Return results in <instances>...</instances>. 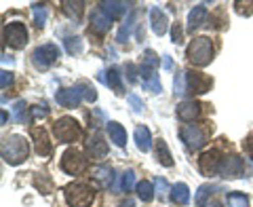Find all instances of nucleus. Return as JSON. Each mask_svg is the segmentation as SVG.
I'll return each mask as SVG.
<instances>
[{"label": "nucleus", "instance_id": "1", "mask_svg": "<svg viewBox=\"0 0 253 207\" xmlns=\"http://www.w3.org/2000/svg\"><path fill=\"white\" fill-rule=\"evenodd\" d=\"M2 158L4 163L9 165H19L28 158V153H30V146H28V140L23 135H9V138L2 140Z\"/></svg>", "mask_w": 253, "mask_h": 207}, {"label": "nucleus", "instance_id": "2", "mask_svg": "<svg viewBox=\"0 0 253 207\" xmlns=\"http://www.w3.org/2000/svg\"><path fill=\"white\" fill-rule=\"evenodd\" d=\"M213 53H215V49H213V45L209 38H205V36H199V38H194L192 43L188 45V49H186V57L194 63V66H207V63H211L213 59Z\"/></svg>", "mask_w": 253, "mask_h": 207}, {"label": "nucleus", "instance_id": "3", "mask_svg": "<svg viewBox=\"0 0 253 207\" xmlns=\"http://www.w3.org/2000/svg\"><path fill=\"white\" fill-rule=\"evenodd\" d=\"M63 197H66L70 207H89L93 203V199H95V193H93L91 186L81 184V182H74V184L63 188Z\"/></svg>", "mask_w": 253, "mask_h": 207}, {"label": "nucleus", "instance_id": "4", "mask_svg": "<svg viewBox=\"0 0 253 207\" xmlns=\"http://www.w3.org/2000/svg\"><path fill=\"white\" fill-rule=\"evenodd\" d=\"M53 133H55V138H57L59 142H76V140H81L83 129H81V125H78L76 118L61 116V118L55 121Z\"/></svg>", "mask_w": 253, "mask_h": 207}, {"label": "nucleus", "instance_id": "5", "mask_svg": "<svg viewBox=\"0 0 253 207\" xmlns=\"http://www.w3.org/2000/svg\"><path fill=\"white\" fill-rule=\"evenodd\" d=\"M86 165H89V161L78 148H68L61 156V169L70 173V176H81L86 169Z\"/></svg>", "mask_w": 253, "mask_h": 207}, {"label": "nucleus", "instance_id": "6", "mask_svg": "<svg viewBox=\"0 0 253 207\" xmlns=\"http://www.w3.org/2000/svg\"><path fill=\"white\" fill-rule=\"evenodd\" d=\"M2 38L4 43L13 47V49H21L28 43V30L21 21H13V23H4L2 28Z\"/></svg>", "mask_w": 253, "mask_h": 207}, {"label": "nucleus", "instance_id": "7", "mask_svg": "<svg viewBox=\"0 0 253 207\" xmlns=\"http://www.w3.org/2000/svg\"><path fill=\"white\" fill-rule=\"evenodd\" d=\"M179 138L190 150H201L207 144V131L201 125H184L179 131Z\"/></svg>", "mask_w": 253, "mask_h": 207}, {"label": "nucleus", "instance_id": "8", "mask_svg": "<svg viewBox=\"0 0 253 207\" xmlns=\"http://www.w3.org/2000/svg\"><path fill=\"white\" fill-rule=\"evenodd\" d=\"M59 57V49L55 45H41L32 53V63L36 70H49Z\"/></svg>", "mask_w": 253, "mask_h": 207}, {"label": "nucleus", "instance_id": "9", "mask_svg": "<svg viewBox=\"0 0 253 207\" xmlns=\"http://www.w3.org/2000/svg\"><path fill=\"white\" fill-rule=\"evenodd\" d=\"M221 161H224V158H219L217 150H207V153H203L199 158V169L203 176H215V173H219Z\"/></svg>", "mask_w": 253, "mask_h": 207}, {"label": "nucleus", "instance_id": "10", "mask_svg": "<svg viewBox=\"0 0 253 207\" xmlns=\"http://www.w3.org/2000/svg\"><path fill=\"white\" fill-rule=\"evenodd\" d=\"M245 173V163L243 158L239 156H226L224 161H221V167H219V176L221 178H228V180H234V178H241Z\"/></svg>", "mask_w": 253, "mask_h": 207}, {"label": "nucleus", "instance_id": "11", "mask_svg": "<svg viewBox=\"0 0 253 207\" xmlns=\"http://www.w3.org/2000/svg\"><path fill=\"white\" fill-rule=\"evenodd\" d=\"M55 100H57V104L63 108H76L84 98H83L81 87L76 85V87H68V89H59L57 95H55Z\"/></svg>", "mask_w": 253, "mask_h": 207}, {"label": "nucleus", "instance_id": "12", "mask_svg": "<svg viewBox=\"0 0 253 207\" xmlns=\"http://www.w3.org/2000/svg\"><path fill=\"white\" fill-rule=\"evenodd\" d=\"M186 76H188V91L190 93H207L209 89H211V85H213V81L209 76H205V74H201V72H186Z\"/></svg>", "mask_w": 253, "mask_h": 207}, {"label": "nucleus", "instance_id": "13", "mask_svg": "<svg viewBox=\"0 0 253 207\" xmlns=\"http://www.w3.org/2000/svg\"><path fill=\"white\" fill-rule=\"evenodd\" d=\"M32 140H34V148H36V153L41 155V156H49L53 153V146H51V142H49V133H46L42 127H32Z\"/></svg>", "mask_w": 253, "mask_h": 207}, {"label": "nucleus", "instance_id": "14", "mask_svg": "<svg viewBox=\"0 0 253 207\" xmlns=\"http://www.w3.org/2000/svg\"><path fill=\"white\" fill-rule=\"evenodd\" d=\"M150 23H152V32L156 36H163L165 32L169 30L167 13H165L161 6H152V9H150Z\"/></svg>", "mask_w": 253, "mask_h": 207}, {"label": "nucleus", "instance_id": "15", "mask_svg": "<svg viewBox=\"0 0 253 207\" xmlns=\"http://www.w3.org/2000/svg\"><path fill=\"white\" fill-rule=\"evenodd\" d=\"M201 108H203V106H201L199 102H194V100L181 102L179 106H177V116H179V121H184V123L194 121V118L201 114Z\"/></svg>", "mask_w": 253, "mask_h": 207}, {"label": "nucleus", "instance_id": "16", "mask_svg": "<svg viewBox=\"0 0 253 207\" xmlns=\"http://www.w3.org/2000/svg\"><path fill=\"white\" fill-rule=\"evenodd\" d=\"M207 17H209L207 6H205V4H196L194 9L190 11V15H188V30L194 32L196 28H201L203 23L207 21Z\"/></svg>", "mask_w": 253, "mask_h": 207}, {"label": "nucleus", "instance_id": "17", "mask_svg": "<svg viewBox=\"0 0 253 207\" xmlns=\"http://www.w3.org/2000/svg\"><path fill=\"white\" fill-rule=\"evenodd\" d=\"M86 150H89V155H93V158H104L108 155V144L99 133H93L86 142Z\"/></svg>", "mask_w": 253, "mask_h": 207}, {"label": "nucleus", "instance_id": "18", "mask_svg": "<svg viewBox=\"0 0 253 207\" xmlns=\"http://www.w3.org/2000/svg\"><path fill=\"white\" fill-rule=\"evenodd\" d=\"M91 176L101 188H108L110 184H112V180H114V169L112 167H106V165H97V167H93Z\"/></svg>", "mask_w": 253, "mask_h": 207}, {"label": "nucleus", "instance_id": "19", "mask_svg": "<svg viewBox=\"0 0 253 207\" xmlns=\"http://www.w3.org/2000/svg\"><path fill=\"white\" fill-rule=\"evenodd\" d=\"M99 9L104 11L110 19H118V17H123V15L129 11V4H126V2H118V0H112V2H101Z\"/></svg>", "mask_w": 253, "mask_h": 207}, {"label": "nucleus", "instance_id": "20", "mask_svg": "<svg viewBox=\"0 0 253 207\" xmlns=\"http://www.w3.org/2000/svg\"><path fill=\"white\" fill-rule=\"evenodd\" d=\"M133 135H135V144L141 153H148V150L152 148V135H150V129L146 125H137Z\"/></svg>", "mask_w": 253, "mask_h": 207}, {"label": "nucleus", "instance_id": "21", "mask_svg": "<svg viewBox=\"0 0 253 207\" xmlns=\"http://www.w3.org/2000/svg\"><path fill=\"white\" fill-rule=\"evenodd\" d=\"M110 26H112V19H110L101 9H97V11H93V13H91V28H93L95 32L104 34V32L110 30Z\"/></svg>", "mask_w": 253, "mask_h": 207}, {"label": "nucleus", "instance_id": "22", "mask_svg": "<svg viewBox=\"0 0 253 207\" xmlns=\"http://www.w3.org/2000/svg\"><path fill=\"white\" fill-rule=\"evenodd\" d=\"M108 135H110V142L116 146H125L126 144V131L121 123L116 121H110L108 123Z\"/></svg>", "mask_w": 253, "mask_h": 207}, {"label": "nucleus", "instance_id": "23", "mask_svg": "<svg viewBox=\"0 0 253 207\" xmlns=\"http://www.w3.org/2000/svg\"><path fill=\"white\" fill-rule=\"evenodd\" d=\"M171 199H173V203H177V205H188V201H190V188L184 184V182L171 186Z\"/></svg>", "mask_w": 253, "mask_h": 207}, {"label": "nucleus", "instance_id": "24", "mask_svg": "<svg viewBox=\"0 0 253 207\" xmlns=\"http://www.w3.org/2000/svg\"><path fill=\"white\" fill-rule=\"evenodd\" d=\"M61 4H63V13H66L70 19H72V21H81L84 2H72V0H63Z\"/></svg>", "mask_w": 253, "mask_h": 207}, {"label": "nucleus", "instance_id": "25", "mask_svg": "<svg viewBox=\"0 0 253 207\" xmlns=\"http://www.w3.org/2000/svg\"><path fill=\"white\" fill-rule=\"evenodd\" d=\"M13 116H15V121L17 123H28L30 121V116H32V108H28V104L19 100V102H15L13 104Z\"/></svg>", "mask_w": 253, "mask_h": 207}, {"label": "nucleus", "instance_id": "26", "mask_svg": "<svg viewBox=\"0 0 253 207\" xmlns=\"http://www.w3.org/2000/svg\"><path fill=\"white\" fill-rule=\"evenodd\" d=\"M156 156H158V161H161L165 167H173V158H171V153H169L167 142H165V140L156 142Z\"/></svg>", "mask_w": 253, "mask_h": 207}, {"label": "nucleus", "instance_id": "27", "mask_svg": "<svg viewBox=\"0 0 253 207\" xmlns=\"http://www.w3.org/2000/svg\"><path fill=\"white\" fill-rule=\"evenodd\" d=\"M217 190V186H211V184H203L199 188V193H196V205L203 207V205H207V201L211 199V195Z\"/></svg>", "mask_w": 253, "mask_h": 207}, {"label": "nucleus", "instance_id": "28", "mask_svg": "<svg viewBox=\"0 0 253 207\" xmlns=\"http://www.w3.org/2000/svg\"><path fill=\"white\" fill-rule=\"evenodd\" d=\"M156 66H158V55L154 51H146L144 53V61H141L139 70H146V72H156Z\"/></svg>", "mask_w": 253, "mask_h": 207}, {"label": "nucleus", "instance_id": "29", "mask_svg": "<svg viewBox=\"0 0 253 207\" xmlns=\"http://www.w3.org/2000/svg\"><path fill=\"white\" fill-rule=\"evenodd\" d=\"M137 195H139V199L144 203H150L154 199V188H152V184H150V182H139L137 184Z\"/></svg>", "mask_w": 253, "mask_h": 207}, {"label": "nucleus", "instance_id": "30", "mask_svg": "<svg viewBox=\"0 0 253 207\" xmlns=\"http://www.w3.org/2000/svg\"><path fill=\"white\" fill-rule=\"evenodd\" d=\"M106 74H108V76H106V83L112 87L116 93H123V83H121V74H118V70H116V68H110Z\"/></svg>", "mask_w": 253, "mask_h": 207}, {"label": "nucleus", "instance_id": "31", "mask_svg": "<svg viewBox=\"0 0 253 207\" xmlns=\"http://www.w3.org/2000/svg\"><path fill=\"white\" fill-rule=\"evenodd\" d=\"M133 19H135V15H129V19H126L123 26H121V30H118V36H116V41L118 43H126L129 41V34H131V30H133Z\"/></svg>", "mask_w": 253, "mask_h": 207}, {"label": "nucleus", "instance_id": "32", "mask_svg": "<svg viewBox=\"0 0 253 207\" xmlns=\"http://www.w3.org/2000/svg\"><path fill=\"white\" fill-rule=\"evenodd\" d=\"M173 89H175V95H186L188 91V76L186 72H177L175 81H173Z\"/></svg>", "mask_w": 253, "mask_h": 207}, {"label": "nucleus", "instance_id": "33", "mask_svg": "<svg viewBox=\"0 0 253 207\" xmlns=\"http://www.w3.org/2000/svg\"><path fill=\"white\" fill-rule=\"evenodd\" d=\"M226 199L230 207H249V197H245L241 193H228Z\"/></svg>", "mask_w": 253, "mask_h": 207}, {"label": "nucleus", "instance_id": "34", "mask_svg": "<svg viewBox=\"0 0 253 207\" xmlns=\"http://www.w3.org/2000/svg\"><path fill=\"white\" fill-rule=\"evenodd\" d=\"M133 186H135V171H133V169H126V171L123 173V178H121V190L129 193Z\"/></svg>", "mask_w": 253, "mask_h": 207}, {"label": "nucleus", "instance_id": "35", "mask_svg": "<svg viewBox=\"0 0 253 207\" xmlns=\"http://www.w3.org/2000/svg\"><path fill=\"white\" fill-rule=\"evenodd\" d=\"M63 45H66V49L70 55H76V53H81L83 51V41L78 36H70L63 41Z\"/></svg>", "mask_w": 253, "mask_h": 207}, {"label": "nucleus", "instance_id": "36", "mask_svg": "<svg viewBox=\"0 0 253 207\" xmlns=\"http://www.w3.org/2000/svg\"><path fill=\"white\" fill-rule=\"evenodd\" d=\"M32 11H34V21L38 28H42L46 23V9L42 4H32Z\"/></svg>", "mask_w": 253, "mask_h": 207}, {"label": "nucleus", "instance_id": "37", "mask_svg": "<svg viewBox=\"0 0 253 207\" xmlns=\"http://www.w3.org/2000/svg\"><path fill=\"white\" fill-rule=\"evenodd\" d=\"M144 89L152 91V93H161L163 85H161V81H158V76H152V78H148V81H144Z\"/></svg>", "mask_w": 253, "mask_h": 207}, {"label": "nucleus", "instance_id": "38", "mask_svg": "<svg viewBox=\"0 0 253 207\" xmlns=\"http://www.w3.org/2000/svg\"><path fill=\"white\" fill-rule=\"evenodd\" d=\"M78 87H81L83 98H84L86 102H95V100H97V93H95V89H91L89 83H83V85H78Z\"/></svg>", "mask_w": 253, "mask_h": 207}, {"label": "nucleus", "instance_id": "39", "mask_svg": "<svg viewBox=\"0 0 253 207\" xmlns=\"http://www.w3.org/2000/svg\"><path fill=\"white\" fill-rule=\"evenodd\" d=\"M126 102L131 104L133 112H141V110H144V102H141L135 93H129V95H126Z\"/></svg>", "mask_w": 253, "mask_h": 207}, {"label": "nucleus", "instance_id": "40", "mask_svg": "<svg viewBox=\"0 0 253 207\" xmlns=\"http://www.w3.org/2000/svg\"><path fill=\"white\" fill-rule=\"evenodd\" d=\"M171 38H173V43H175V45L184 43V30H181L179 23H173V28H171Z\"/></svg>", "mask_w": 253, "mask_h": 207}, {"label": "nucleus", "instance_id": "41", "mask_svg": "<svg viewBox=\"0 0 253 207\" xmlns=\"http://www.w3.org/2000/svg\"><path fill=\"white\" fill-rule=\"evenodd\" d=\"M46 114H49V108H46L44 104H42V106H34V108H32V118H36V121H38V118H44Z\"/></svg>", "mask_w": 253, "mask_h": 207}, {"label": "nucleus", "instance_id": "42", "mask_svg": "<svg viewBox=\"0 0 253 207\" xmlns=\"http://www.w3.org/2000/svg\"><path fill=\"white\" fill-rule=\"evenodd\" d=\"M11 83H13V74L6 72V70H2V72H0V87H2V89H6V87H9Z\"/></svg>", "mask_w": 253, "mask_h": 207}, {"label": "nucleus", "instance_id": "43", "mask_svg": "<svg viewBox=\"0 0 253 207\" xmlns=\"http://www.w3.org/2000/svg\"><path fill=\"white\" fill-rule=\"evenodd\" d=\"M156 190H158V195H161V197H165V195H167V190H169V184H167V180L158 178V180H156Z\"/></svg>", "mask_w": 253, "mask_h": 207}, {"label": "nucleus", "instance_id": "44", "mask_svg": "<svg viewBox=\"0 0 253 207\" xmlns=\"http://www.w3.org/2000/svg\"><path fill=\"white\" fill-rule=\"evenodd\" d=\"M126 74H129V83H137V68L133 63H126Z\"/></svg>", "mask_w": 253, "mask_h": 207}, {"label": "nucleus", "instance_id": "45", "mask_svg": "<svg viewBox=\"0 0 253 207\" xmlns=\"http://www.w3.org/2000/svg\"><path fill=\"white\" fill-rule=\"evenodd\" d=\"M245 153L249 155V158H253V138H247L245 142Z\"/></svg>", "mask_w": 253, "mask_h": 207}, {"label": "nucleus", "instance_id": "46", "mask_svg": "<svg viewBox=\"0 0 253 207\" xmlns=\"http://www.w3.org/2000/svg\"><path fill=\"white\" fill-rule=\"evenodd\" d=\"M163 66H165V70H171L173 61H171V57H169V55H165V57H163Z\"/></svg>", "mask_w": 253, "mask_h": 207}, {"label": "nucleus", "instance_id": "47", "mask_svg": "<svg viewBox=\"0 0 253 207\" xmlns=\"http://www.w3.org/2000/svg\"><path fill=\"white\" fill-rule=\"evenodd\" d=\"M118 207H135V201H131V199H126V201H123Z\"/></svg>", "mask_w": 253, "mask_h": 207}, {"label": "nucleus", "instance_id": "48", "mask_svg": "<svg viewBox=\"0 0 253 207\" xmlns=\"http://www.w3.org/2000/svg\"><path fill=\"white\" fill-rule=\"evenodd\" d=\"M203 207H224V205H221V203H215V201H213V203L209 201L207 205H203Z\"/></svg>", "mask_w": 253, "mask_h": 207}]
</instances>
